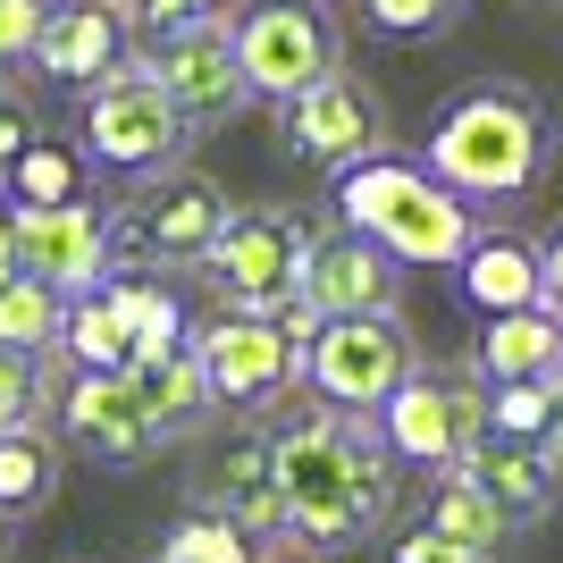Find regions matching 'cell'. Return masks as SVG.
Returning a JSON list of instances; mask_svg holds the SVG:
<instances>
[{
	"instance_id": "d6a6232c",
	"label": "cell",
	"mask_w": 563,
	"mask_h": 563,
	"mask_svg": "<svg viewBox=\"0 0 563 563\" xmlns=\"http://www.w3.org/2000/svg\"><path fill=\"white\" fill-rule=\"evenodd\" d=\"M43 9H51V0H0V68L34 51V34H43Z\"/></svg>"
},
{
	"instance_id": "7a4b0ae2",
	"label": "cell",
	"mask_w": 563,
	"mask_h": 563,
	"mask_svg": "<svg viewBox=\"0 0 563 563\" xmlns=\"http://www.w3.org/2000/svg\"><path fill=\"white\" fill-rule=\"evenodd\" d=\"M421 168L438 186H454L471 211H505L521 194H539V177L555 168V110L514 76L463 85L429 126Z\"/></svg>"
},
{
	"instance_id": "e575fe53",
	"label": "cell",
	"mask_w": 563,
	"mask_h": 563,
	"mask_svg": "<svg viewBox=\"0 0 563 563\" xmlns=\"http://www.w3.org/2000/svg\"><path fill=\"white\" fill-rule=\"evenodd\" d=\"M396 563H479V555H463V547H446V539H438V530H429V521H421V530H404V539H396Z\"/></svg>"
},
{
	"instance_id": "d6986e66",
	"label": "cell",
	"mask_w": 563,
	"mask_h": 563,
	"mask_svg": "<svg viewBox=\"0 0 563 563\" xmlns=\"http://www.w3.org/2000/svg\"><path fill=\"white\" fill-rule=\"evenodd\" d=\"M454 286H463L471 311H530L539 303V244L530 235H496L479 228V244H471L463 261H454Z\"/></svg>"
},
{
	"instance_id": "836d02e7",
	"label": "cell",
	"mask_w": 563,
	"mask_h": 563,
	"mask_svg": "<svg viewBox=\"0 0 563 563\" xmlns=\"http://www.w3.org/2000/svg\"><path fill=\"white\" fill-rule=\"evenodd\" d=\"M530 244H539V303L563 311V219L547 235H530Z\"/></svg>"
},
{
	"instance_id": "d4e9b609",
	"label": "cell",
	"mask_w": 563,
	"mask_h": 563,
	"mask_svg": "<svg viewBox=\"0 0 563 563\" xmlns=\"http://www.w3.org/2000/svg\"><path fill=\"white\" fill-rule=\"evenodd\" d=\"M59 362L68 371H126V320L110 311V295H68L59 311Z\"/></svg>"
},
{
	"instance_id": "7402d4cb",
	"label": "cell",
	"mask_w": 563,
	"mask_h": 563,
	"mask_svg": "<svg viewBox=\"0 0 563 563\" xmlns=\"http://www.w3.org/2000/svg\"><path fill=\"white\" fill-rule=\"evenodd\" d=\"M51 496H59V438H51V421L0 429V514L25 521V514H43Z\"/></svg>"
},
{
	"instance_id": "30bf717a",
	"label": "cell",
	"mask_w": 563,
	"mask_h": 563,
	"mask_svg": "<svg viewBox=\"0 0 563 563\" xmlns=\"http://www.w3.org/2000/svg\"><path fill=\"white\" fill-rule=\"evenodd\" d=\"M320 219L295 211V202H261V211H235L228 228H219L211 261H202V278H211L219 311H269L295 295V278H303V244Z\"/></svg>"
},
{
	"instance_id": "cb8c5ba5",
	"label": "cell",
	"mask_w": 563,
	"mask_h": 563,
	"mask_svg": "<svg viewBox=\"0 0 563 563\" xmlns=\"http://www.w3.org/2000/svg\"><path fill=\"white\" fill-rule=\"evenodd\" d=\"M0 194H9L18 211H51V202H76V194H85V161H76L59 135H34L18 161H9Z\"/></svg>"
},
{
	"instance_id": "4316f807",
	"label": "cell",
	"mask_w": 563,
	"mask_h": 563,
	"mask_svg": "<svg viewBox=\"0 0 563 563\" xmlns=\"http://www.w3.org/2000/svg\"><path fill=\"white\" fill-rule=\"evenodd\" d=\"M261 555H269V539H253V530H235L219 514H186L161 539V563H261Z\"/></svg>"
},
{
	"instance_id": "484cf974",
	"label": "cell",
	"mask_w": 563,
	"mask_h": 563,
	"mask_svg": "<svg viewBox=\"0 0 563 563\" xmlns=\"http://www.w3.org/2000/svg\"><path fill=\"white\" fill-rule=\"evenodd\" d=\"M59 295H51L43 278H9L0 286V353H59Z\"/></svg>"
},
{
	"instance_id": "7c38bea8",
	"label": "cell",
	"mask_w": 563,
	"mask_h": 563,
	"mask_svg": "<svg viewBox=\"0 0 563 563\" xmlns=\"http://www.w3.org/2000/svg\"><path fill=\"white\" fill-rule=\"evenodd\" d=\"M143 68H152V85L168 93V110L186 126H228L253 101L244 93V68H235V43H228V18H186L168 34H152Z\"/></svg>"
},
{
	"instance_id": "4fadbf2b",
	"label": "cell",
	"mask_w": 563,
	"mask_h": 563,
	"mask_svg": "<svg viewBox=\"0 0 563 563\" xmlns=\"http://www.w3.org/2000/svg\"><path fill=\"white\" fill-rule=\"evenodd\" d=\"M278 126H286V152L329 168V177L353 168V161H371V152H387V110H378V93L353 68H329L320 85L278 101Z\"/></svg>"
},
{
	"instance_id": "2e32d148",
	"label": "cell",
	"mask_w": 563,
	"mask_h": 563,
	"mask_svg": "<svg viewBox=\"0 0 563 563\" xmlns=\"http://www.w3.org/2000/svg\"><path fill=\"white\" fill-rule=\"evenodd\" d=\"M194 514H219L253 539H286L278 521V463H269V429H235L194 463Z\"/></svg>"
},
{
	"instance_id": "44dd1931",
	"label": "cell",
	"mask_w": 563,
	"mask_h": 563,
	"mask_svg": "<svg viewBox=\"0 0 563 563\" xmlns=\"http://www.w3.org/2000/svg\"><path fill=\"white\" fill-rule=\"evenodd\" d=\"M563 362V311L530 303V311H496L488 329H479V345H471V371L488 378H547Z\"/></svg>"
},
{
	"instance_id": "f546056e",
	"label": "cell",
	"mask_w": 563,
	"mask_h": 563,
	"mask_svg": "<svg viewBox=\"0 0 563 563\" xmlns=\"http://www.w3.org/2000/svg\"><path fill=\"white\" fill-rule=\"evenodd\" d=\"M362 25L387 43H438L463 25V0H362Z\"/></svg>"
},
{
	"instance_id": "1f68e13d",
	"label": "cell",
	"mask_w": 563,
	"mask_h": 563,
	"mask_svg": "<svg viewBox=\"0 0 563 563\" xmlns=\"http://www.w3.org/2000/svg\"><path fill=\"white\" fill-rule=\"evenodd\" d=\"M118 18L143 25V34H168V25H186V18H219V0H118Z\"/></svg>"
},
{
	"instance_id": "ac0fdd59",
	"label": "cell",
	"mask_w": 563,
	"mask_h": 563,
	"mask_svg": "<svg viewBox=\"0 0 563 563\" xmlns=\"http://www.w3.org/2000/svg\"><path fill=\"white\" fill-rule=\"evenodd\" d=\"M446 471H454V479H471V488L488 496V505L514 521V530H539V521L555 514V479H547L539 446H514V438H479V446H463Z\"/></svg>"
},
{
	"instance_id": "52a82bcc",
	"label": "cell",
	"mask_w": 563,
	"mask_h": 563,
	"mask_svg": "<svg viewBox=\"0 0 563 563\" xmlns=\"http://www.w3.org/2000/svg\"><path fill=\"white\" fill-rule=\"evenodd\" d=\"M186 118L168 110V93L152 85L143 59H118L101 85H85V161L118 168V177H168L186 168Z\"/></svg>"
},
{
	"instance_id": "f1b7e54d",
	"label": "cell",
	"mask_w": 563,
	"mask_h": 563,
	"mask_svg": "<svg viewBox=\"0 0 563 563\" xmlns=\"http://www.w3.org/2000/svg\"><path fill=\"white\" fill-rule=\"evenodd\" d=\"M51 353L34 362V353H0V429H34V421H51Z\"/></svg>"
},
{
	"instance_id": "5bb4252c",
	"label": "cell",
	"mask_w": 563,
	"mask_h": 563,
	"mask_svg": "<svg viewBox=\"0 0 563 563\" xmlns=\"http://www.w3.org/2000/svg\"><path fill=\"white\" fill-rule=\"evenodd\" d=\"M9 228H18V269H25V278H43L59 303H68V295H93V286L118 269L110 211H101L93 194L51 202V211H18V202H9Z\"/></svg>"
},
{
	"instance_id": "ba28073f",
	"label": "cell",
	"mask_w": 563,
	"mask_h": 563,
	"mask_svg": "<svg viewBox=\"0 0 563 563\" xmlns=\"http://www.w3.org/2000/svg\"><path fill=\"white\" fill-rule=\"evenodd\" d=\"M412 362H421V345L404 329V311H353V320H320L295 387H311V404H329V412H362L371 421L378 404L404 387Z\"/></svg>"
},
{
	"instance_id": "9c48e42d",
	"label": "cell",
	"mask_w": 563,
	"mask_h": 563,
	"mask_svg": "<svg viewBox=\"0 0 563 563\" xmlns=\"http://www.w3.org/2000/svg\"><path fill=\"white\" fill-rule=\"evenodd\" d=\"M228 43H235V68H244L253 101H295L303 85L345 68L329 0H244L228 18Z\"/></svg>"
},
{
	"instance_id": "8fae6325",
	"label": "cell",
	"mask_w": 563,
	"mask_h": 563,
	"mask_svg": "<svg viewBox=\"0 0 563 563\" xmlns=\"http://www.w3.org/2000/svg\"><path fill=\"white\" fill-rule=\"evenodd\" d=\"M186 353L202 362V387H211L219 412H278L303 378V353L286 345L278 320L261 311H211L186 329Z\"/></svg>"
},
{
	"instance_id": "e0dca14e",
	"label": "cell",
	"mask_w": 563,
	"mask_h": 563,
	"mask_svg": "<svg viewBox=\"0 0 563 563\" xmlns=\"http://www.w3.org/2000/svg\"><path fill=\"white\" fill-rule=\"evenodd\" d=\"M51 85H101V76L126 59V18H118V0H51L43 9V34L25 51Z\"/></svg>"
},
{
	"instance_id": "83f0119b",
	"label": "cell",
	"mask_w": 563,
	"mask_h": 563,
	"mask_svg": "<svg viewBox=\"0 0 563 563\" xmlns=\"http://www.w3.org/2000/svg\"><path fill=\"white\" fill-rule=\"evenodd\" d=\"M555 429V404H547L539 378H496L488 387V438H514V446H539Z\"/></svg>"
},
{
	"instance_id": "5b68a950",
	"label": "cell",
	"mask_w": 563,
	"mask_h": 563,
	"mask_svg": "<svg viewBox=\"0 0 563 563\" xmlns=\"http://www.w3.org/2000/svg\"><path fill=\"white\" fill-rule=\"evenodd\" d=\"M228 219H235V202L219 177L168 168V177H143L110 211V253H118V269H135V261L143 269H202Z\"/></svg>"
},
{
	"instance_id": "603a6c76",
	"label": "cell",
	"mask_w": 563,
	"mask_h": 563,
	"mask_svg": "<svg viewBox=\"0 0 563 563\" xmlns=\"http://www.w3.org/2000/svg\"><path fill=\"white\" fill-rule=\"evenodd\" d=\"M429 530H438L446 547H463V555H479V563H496V547L514 539V521L496 514V505L471 488V479H454V471H438V496H429Z\"/></svg>"
},
{
	"instance_id": "4dcf8cb0",
	"label": "cell",
	"mask_w": 563,
	"mask_h": 563,
	"mask_svg": "<svg viewBox=\"0 0 563 563\" xmlns=\"http://www.w3.org/2000/svg\"><path fill=\"white\" fill-rule=\"evenodd\" d=\"M34 135H43V110H34L18 85H0V177H9V161H18Z\"/></svg>"
},
{
	"instance_id": "9a60e30c",
	"label": "cell",
	"mask_w": 563,
	"mask_h": 563,
	"mask_svg": "<svg viewBox=\"0 0 563 563\" xmlns=\"http://www.w3.org/2000/svg\"><path fill=\"white\" fill-rule=\"evenodd\" d=\"M320 320H353V311H396L404 303V261H387L371 235H353L345 219H320L303 244V278H295Z\"/></svg>"
},
{
	"instance_id": "d590c367",
	"label": "cell",
	"mask_w": 563,
	"mask_h": 563,
	"mask_svg": "<svg viewBox=\"0 0 563 563\" xmlns=\"http://www.w3.org/2000/svg\"><path fill=\"white\" fill-rule=\"evenodd\" d=\"M9 278H25V269H18V228H9V202H0V286H9Z\"/></svg>"
},
{
	"instance_id": "277c9868",
	"label": "cell",
	"mask_w": 563,
	"mask_h": 563,
	"mask_svg": "<svg viewBox=\"0 0 563 563\" xmlns=\"http://www.w3.org/2000/svg\"><path fill=\"white\" fill-rule=\"evenodd\" d=\"M329 219L371 235L378 253L404 261V269H454L479 244V211L454 186H438L421 161H404V152H371V161L336 168Z\"/></svg>"
},
{
	"instance_id": "6da1fadb",
	"label": "cell",
	"mask_w": 563,
	"mask_h": 563,
	"mask_svg": "<svg viewBox=\"0 0 563 563\" xmlns=\"http://www.w3.org/2000/svg\"><path fill=\"white\" fill-rule=\"evenodd\" d=\"M269 463H278V521L303 555H345L371 547L396 514V454L362 412L303 404L269 429Z\"/></svg>"
},
{
	"instance_id": "3957f363",
	"label": "cell",
	"mask_w": 563,
	"mask_h": 563,
	"mask_svg": "<svg viewBox=\"0 0 563 563\" xmlns=\"http://www.w3.org/2000/svg\"><path fill=\"white\" fill-rule=\"evenodd\" d=\"M211 412L219 404L202 387L194 353H168V362H143V371H76L68 396H59L68 446H85L93 463H143V454L194 438Z\"/></svg>"
},
{
	"instance_id": "ffe728a7",
	"label": "cell",
	"mask_w": 563,
	"mask_h": 563,
	"mask_svg": "<svg viewBox=\"0 0 563 563\" xmlns=\"http://www.w3.org/2000/svg\"><path fill=\"white\" fill-rule=\"evenodd\" d=\"M101 295H110V311L126 320V371H143V362H168V353H186V303H177V286L168 278H135V269H110L101 278Z\"/></svg>"
},
{
	"instance_id": "74e56055",
	"label": "cell",
	"mask_w": 563,
	"mask_h": 563,
	"mask_svg": "<svg viewBox=\"0 0 563 563\" xmlns=\"http://www.w3.org/2000/svg\"><path fill=\"white\" fill-rule=\"evenodd\" d=\"M261 563H311V555H261Z\"/></svg>"
},
{
	"instance_id": "8d00e7d4",
	"label": "cell",
	"mask_w": 563,
	"mask_h": 563,
	"mask_svg": "<svg viewBox=\"0 0 563 563\" xmlns=\"http://www.w3.org/2000/svg\"><path fill=\"white\" fill-rule=\"evenodd\" d=\"M9 547H18V521H9V514H0V555H9Z\"/></svg>"
},
{
	"instance_id": "8992f818",
	"label": "cell",
	"mask_w": 563,
	"mask_h": 563,
	"mask_svg": "<svg viewBox=\"0 0 563 563\" xmlns=\"http://www.w3.org/2000/svg\"><path fill=\"white\" fill-rule=\"evenodd\" d=\"M378 438L396 463H421V471H446L463 446L488 438V378L471 362H412L404 387L371 412Z\"/></svg>"
}]
</instances>
